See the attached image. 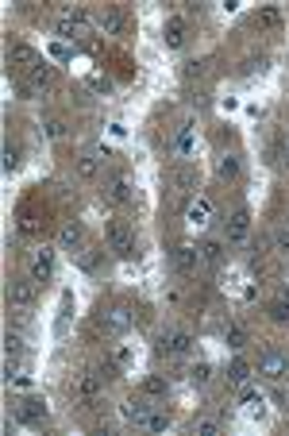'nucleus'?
Instances as JSON below:
<instances>
[{"mask_svg":"<svg viewBox=\"0 0 289 436\" xmlns=\"http://www.w3.org/2000/svg\"><path fill=\"white\" fill-rule=\"evenodd\" d=\"M54 270H58V248H46L43 243V248L27 259V278L46 286V282H54Z\"/></svg>","mask_w":289,"mask_h":436,"instance_id":"obj_1","label":"nucleus"},{"mask_svg":"<svg viewBox=\"0 0 289 436\" xmlns=\"http://www.w3.org/2000/svg\"><path fill=\"white\" fill-rule=\"evenodd\" d=\"M108 251L116 255V259H123V263L139 259V243H135V228H128V224H108Z\"/></svg>","mask_w":289,"mask_h":436,"instance_id":"obj_2","label":"nucleus"},{"mask_svg":"<svg viewBox=\"0 0 289 436\" xmlns=\"http://www.w3.org/2000/svg\"><path fill=\"white\" fill-rule=\"evenodd\" d=\"M255 375L266 378V382H282V378L289 375V355L282 352V348H266V352L258 355V363H255Z\"/></svg>","mask_w":289,"mask_h":436,"instance_id":"obj_3","label":"nucleus"},{"mask_svg":"<svg viewBox=\"0 0 289 436\" xmlns=\"http://www.w3.org/2000/svg\"><path fill=\"white\" fill-rule=\"evenodd\" d=\"M96 328L108 336H123L131 328V309L128 305H101L96 309Z\"/></svg>","mask_w":289,"mask_h":436,"instance_id":"obj_4","label":"nucleus"},{"mask_svg":"<svg viewBox=\"0 0 289 436\" xmlns=\"http://www.w3.org/2000/svg\"><path fill=\"white\" fill-rule=\"evenodd\" d=\"M154 352L158 355H189L193 333H186V328H162V333L154 336Z\"/></svg>","mask_w":289,"mask_h":436,"instance_id":"obj_5","label":"nucleus"},{"mask_svg":"<svg viewBox=\"0 0 289 436\" xmlns=\"http://www.w3.org/2000/svg\"><path fill=\"white\" fill-rule=\"evenodd\" d=\"M89 31V12L77 4H62L58 8V35L62 39H77V35Z\"/></svg>","mask_w":289,"mask_h":436,"instance_id":"obj_6","label":"nucleus"},{"mask_svg":"<svg viewBox=\"0 0 289 436\" xmlns=\"http://www.w3.org/2000/svg\"><path fill=\"white\" fill-rule=\"evenodd\" d=\"M70 394H73L81 405H96V402H101V394H104V378H101V371H81V375H73Z\"/></svg>","mask_w":289,"mask_h":436,"instance_id":"obj_7","label":"nucleus"},{"mask_svg":"<svg viewBox=\"0 0 289 436\" xmlns=\"http://www.w3.org/2000/svg\"><path fill=\"white\" fill-rule=\"evenodd\" d=\"M247 240H250V213L239 205V208H231L224 220V243L228 248H243Z\"/></svg>","mask_w":289,"mask_h":436,"instance_id":"obj_8","label":"nucleus"},{"mask_svg":"<svg viewBox=\"0 0 289 436\" xmlns=\"http://www.w3.org/2000/svg\"><path fill=\"white\" fill-rule=\"evenodd\" d=\"M170 263H173V270H178V274H197L201 248H197V243H189V240H178L170 248Z\"/></svg>","mask_w":289,"mask_h":436,"instance_id":"obj_9","label":"nucleus"},{"mask_svg":"<svg viewBox=\"0 0 289 436\" xmlns=\"http://www.w3.org/2000/svg\"><path fill=\"white\" fill-rule=\"evenodd\" d=\"M104 193H108L112 205H123V208H131L135 201H139V189H135V182L128 174H112L108 186H104Z\"/></svg>","mask_w":289,"mask_h":436,"instance_id":"obj_10","label":"nucleus"},{"mask_svg":"<svg viewBox=\"0 0 289 436\" xmlns=\"http://www.w3.org/2000/svg\"><path fill=\"white\" fill-rule=\"evenodd\" d=\"M239 410H243L247 421H266V413H270V402H266V394L258 390V386H243V394H239Z\"/></svg>","mask_w":289,"mask_h":436,"instance_id":"obj_11","label":"nucleus"},{"mask_svg":"<svg viewBox=\"0 0 289 436\" xmlns=\"http://www.w3.org/2000/svg\"><path fill=\"white\" fill-rule=\"evenodd\" d=\"M16 417L24 425H39V421L51 417V405H46L43 394H27V397H19V402H16Z\"/></svg>","mask_w":289,"mask_h":436,"instance_id":"obj_12","label":"nucleus"},{"mask_svg":"<svg viewBox=\"0 0 289 436\" xmlns=\"http://www.w3.org/2000/svg\"><path fill=\"white\" fill-rule=\"evenodd\" d=\"M151 410H154V397H147V394H135V397H123L120 402V417L128 425H135V429H143V421L151 417Z\"/></svg>","mask_w":289,"mask_h":436,"instance_id":"obj_13","label":"nucleus"},{"mask_svg":"<svg viewBox=\"0 0 289 436\" xmlns=\"http://www.w3.org/2000/svg\"><path fill=\"white\" fill-rule=\"evenodd\" d=\"M4 293H8V301H12L16 309H31L35 298H39V282H31V278H12L4 286Z\"/></svg>","mask_w":289,"mask_h":436,"instance_id":"obj_14","label":"nucleus"},{"mask_svg":"<svg viewBox=\"0 0 289 436\" xmlns=\"http://www.w3.org/2000/svg\"><path fill=\"white\" fill-rule=\"evenodd\" d=\"M186 224H189L193 232H205L208 224H212V201H208L205 193H197V197L186 205Z\"/></svg>","mask_w":289,"mask_h":436,"instance_id":"obj_15","label":"nucleus"},{"mask_svg":"<svg viewBox=\"0 0 289 436\" xmlns=\"http://www.w3.org/2000/svg\"><path fill=\"white\" fill-rule=\"evenodd\" d=\"M51 85H54V66L43 59V62H39L31 73H27V85H24V93H27V97H43V93L51 89Z\"/></svg>","mask_w":289,"mask_h":436,"instance_id":"obj_16","label":"nucleus"},{"mask_svg":"<svg viewBox=\"0 0 289 436\" xmlns=\"http://www.w3.org/2000/svg\"><path fill=\"white\" fill-rule=\"evenodd\" d=\"M162 43H166V51H181V46L189 43V24L181 20V16H170V20L162 24Z\"/></svg>","mask_w":289,"mask_h":436,"instance_id":"obj_17","label":"nucleus"},{"mask_svg":"<svg viewBox=\"0 0 289 436\" xmlns=\"http://www.w3.org/2000/svg\"><path fill=\"white\" fill-rule=\"evenodd\" d=\"M81 240H85L81 220H62V228H58V251H81Z\"/></svg>","mask_w":289,"mask_h":436,"instance_id":"obj_18","label":"nucleus"},{"mask_svg":"<svg viewBox=\"0 0 289 436\" xmlns=\"http://www.w3.org/2000/svg\"><path fill=\"white\" fill-rule=\"evenodd\" d=\"M93 27L101 35H120L123 31V16H120V8H101V12L93 16Z\"/></svg>","mask_w":289,"mask_h":436,"instance_id":"obj_19","label":"nucleus"},{"mask_svg":"<svg viewBox=\"0 0 289 436\" xmlns=\"http://www.w3.org/2000/svg\"><path fill=\"white\" fill-rule=\"evenodd\" d=\"M250 375H255V367H250L243 355H235V359H231V363H228V371H224L228 386H239V390H243V386L250 382Z\"/></svg>","mask_w":289,"mask_h":436,"instance_id":"obj_20","label":"nucleus"},{"mask_svg":"<svg viewBox=\"0 0 289 436\" xmlns=\"http://www.w3.org/2000/svg\"><path fill=\"white\" fill-rule=\"evenodd\" d=\"M197 248H201V267H224V255H228L224 240H205Z\"/></svg>","mask_w":289,"mask_h":436,"instance_id":"obj_21","label":"nucleus"},{"mask_svg":"<svg viewBox=\"0 0 289 436\" xmlns=\"http://www.w3.org/2000/svg\"><path fill=\"white\" fill-rule=\"evenodd\" d=\"M8 59H12V62L19 66V70H27V73H31L35 66L43 62V59H39V51H35L31 43H16V46H12V54H8Z\"/></svg>","mask_w":289,"mask_h":436,"instance_id":"obj_22","label":"nucleus"},{"mask_svg":"<svg viewBox=\"0 0 289 436\" xmlns=\"http://www.w3.org/2000/svg\"><path fill=\"white\" fill-rule=\"evenodd\" d=\"M173 186H178V189H186V193H197V189H201V170L197 166H178V170H173Z\"/></svg>","mask_w":289,"mask_h":436,"instance_id":"obj_23","label":"nucleus"},{"mask_svg":"<svg viewBox=\"0 0 289 436\" xmlns=\"http://www.w3.org/2000/svg\"><path fill=\"white\" fill-rule=\"evenodd\" d=\"M212 170H216V178L231 182V178H239V170H243V158H239V155H216Z\"/></svg>","mask_w":289,"mask_h":436,"instance_id":"obj_24","label":"nucleus"},{"mask_svg":"<svg viewBox=\"0 0 289 436\" xmlns=\"http://www.w3.org/2000/svg\"><path fill=\"white\" fill-rule=\"evenodd\" d=\"M112 359L120 363L123 375H131L135 371V359H139V348H135V344H112Z\"/></svg>","mask_w":289,"mask_h":436,"instance_id":"obj_25","label":"nucleus"},{"mask_svg":"<svg viewBox=\"0 0 289 436\" xmlns=\"http://www.w3.org/2000/svg\"><path fill=\"white\" fill-rule=\"evenodd\" d=\"M73 170H77V178H85V182H93V178L101 174V158H96L93 151H85V155H77Z\"/></svg>","mask_w":289,"mask_h":436,"instance_id":"obj_26","label":"nucleus"},{"mask_svg":"<svg viewBox=\"0 0 289 436\" xmlns=\"http://www.w3.org/2000/svg\"><path fill=\"white\" fill-rule=\"evenodd\" d=\"M224 344L231 348V352H243V348L250 344V333H247L243 325H235V320H231V325L224 328Z\"/></svg>","mask_w":289,"mask_h":436,"instance_id":"obj_27","label":"nucleus"},{"mask_svg":"<svg viewBox=\"0 0 289 436\" xmlns=\"http://www.w3.org/2000/svg\"><path fill=\"white\" fill-rule=\"evenodd\" d=\"M143 394L154 397V402H158V397H166L170 394V378L166 375H147V378H143Z\"/></svg>","mask_w":289,"mask_h":436,"instance_id":"obj_28","label":"nucleus"},{"mask_svg":"<svg viewBox=\"0 0 289 436\" xmlns=\"http://www.w3.org/2000/svg\"><path fill=\"white\" fill-rule=\"evenodd\" d=\"M270 320H278V325H289V286L278 293L274 301H270Z\"/></svg>","mask_w":289,"mask_h":436,"instance_id":"obj_29","label":"nucleus"},{"mask_svg":"<svg viewBox=\"0 0 289 436\" xmlns=\"http://www.w3.org/2000/svg\"><path fill=\"white\" fill-rule=\"evenodd\" d=\"M189 382L193 386H208L212 382V363L208 359H197V363L189 367Z\"/></svg>","mask_w":289,"mask_h":436,"instance_id":"obj_30","label":"nucleus"},{"mask_svg":"<svg viewBox=\"0 0 289 436\" xmlns=\"http://www.w3.org/2000/svg\"><path fill=\"white\" fill-rule=\"evenodd\" d=\"M173 151H178V155H193V120H186V124L178 128V139H173Z\"/></svg>","mask_w":289,"mask_h":436,"instance_id":"obj_31","label":"nucleus"},{"mask_svg":"<svg viewBox=\"0 0 289 436\" xmlns=\"http://www.w3.org/2000/svg\"><path fill=\"white\" fill-rule=\"evenodd\" d=\"M170 425H173V421H170L166 410H151V417L143 421V429H147V432H166Z\"/></svg>","mask_w":289,"mask_h":436,"instance_id":"obj_32","label":"nucleus"},{"mask_svg":"<svg viewBox=\"0 0 289 436\" xmlns=\"http://www.w3.org/2000/svg\"><path fill=\"white\" fill-rule=\"evenodd\" d=\"M220 417H193V436H216Z\"/></svg>","mask_w":289,"mask_h":436,"instance_id":"obj_33","label":"nucleus"},{"mask_svg":"<svg viewBox=\"0 0 289 436\" xmlns=\"http://www.w3.org/2000/svg\"><path fill=\"white\" fill-rule=\"evenodd\" d=\"M77 255V267H81L85 274H96V259H101L104 251H96V248H81V251H73Z\"/></svg>","mask_w":289,"mask_h":436,"instance_id":"obj_34","label":"nucleus"},{"mask_svg":"<svg viewBox=\"0 0 289 436\" xmlns=\"http://www.w3.org/2000/svg\"><path fill=\"white\" fill-rule=\"evenodd\" d=\"M266 66H270L266 54H250V59H243V66H239V73H243V78H255V73H263Z\"/></svg>","mask_w":289,"mask_h":436,"instance_id":"obj_35","label":"nucleus"},{"mask_svg":"<svg viewBox=\"0 0 289 436\" xmlns=\"http://www.w3.org/2000/svg\"><path fill=\"white\" fill-rule=\"evenodd\" d=\"M43 131H46V139H66V120H58V116H46L43 120Z\"/></svg>","mask_w":289,"mask_h":436,"instance_id":"obj_36","label":"nucleus"},{"mask_svg":"<svg viewBox=\"0 0 289 436\" xmlns=\"http://www.w3.org/2000/svg\"><path fill=\"white\" fill-rule=\"evenodd\" d=\"M70 309H73V293L66 290V293H62V313H58V336H62L66 325H70Z\"/></svg>","mask_w":289,"mask_h":436,"instance_id":"obj_37","label":"nucleus"},{"mask_svg":"<svg viewBox=\"0 0 289 436\" xmlns=\"http://www.w3.org/2000/svg\"><path fill=\"white\" fill-rule=\"evenodd\" d=\"M16 170H19V147L4 143V174H16Z\"/></svg>","mask_w":289,"mask_h":436,"instance_id":"obj_38","label":"nucleus"},{"mask_svg":"<svg viewBox=\"0 0 289 436\" xmlns=\"http://www.w3.org/2000/svg\"><path fill=\"white\" fill-rule=\"evenodd\" d=\"M19 352H24V336L8 328V333H4V355H19Z\"/></svg>","mask_w":289,"mask_h":436,"instance_id":"obj_39","label":"nucleus"},{"mask_svg":"<svg viewBox=\"0 0 289 436\" xmlns=\"http://www.w3.org/2000/svg\"><path fill=\"white\" fill-rule=\"evenodd\" d=\"M258 24H266V27H282V12H278L274 4H270V8H258Z\"/></svg>","mask_w":289,"mask_h":436,"instance_id":"obj_40","label":"nucleus"},{"mask_svg":"<svg viewBox=\"0 0 289 436\" xmlns=\"http://www.w3.org/2000/svg\"><path fill=\"white\" fill-rule=\"evenodd\" d=\"M19 232H39V220H35L31 208H24V213H19Z\"/></svg>","mask_w":289,"mask_h":436,"instance_id":"obj_41","label":"nucleus"},{"mask_svg":"<svg viewBox=\"0 0 289 436\" xmlns=\"http://www.w3.org/2000/svg\"><path fill=\"white\" fill-rule=\"evenodd\" d=\"M274 248L278 251H289V216L282 220V228H278V235H274Z\"/></svg>","mask_w":289,"mask_h":436,"instance_id":"obj_42","label":"nucleus"},{"mask_svg":"<svg viewBox=\"0 0 289 436\" xmlns=\"http://www.w3.org/2000/svg\"><path fill=\"white\" fill-rule=\"evenodd\" d=\"M89 89H93V93H108L112 81L104 78V73H89Z\"/></svg>","mask_w":289,"mask_h":436,"instance_id":"obj_43","label":"nucleus"},{"mask_svg":"<svg viewBox=\"0 0 289 436\" xmlns=\"http://www.w3.org/2000/svg\"><path fill=\"white\" fill-rule=\"evenodd\" d=\"M201 73H205V62H201V59H197V62H186V78H189V81L201 78Z\"/></svg>","mask_w":289,"mask_h":436,"instance_id":"obj_44","label":"nucleus"},{"mask_svg":"<svg viewBox=\"0 0 289 436\" xmlns=\"http://www.w3.org/2000/svg\"><path fill=\"white\" fill-rule=\"evenodd\" d=\"M51 54L58 62H70V46H62V43H51Z\"/></svg>","mask_w":289,"mask_h":436,"instance_id":"obj_45","label":"nucleus"},{"mask_svg":"<svg viewBox=\"0 0 289 436\" xmlns=\"http://www.w3.org/2000/svg\"><path fill=\"white\" fill-rule=\"evenodd\" d=\"M93 155H96V158H101V163H108V158L116 155V151H112L108 143H96V147H93Z\"/></svg>","mask_w":289,"mask_h":436,"instance_id":"obj_46","label":"nucleus"},{"mask_svg":"<svg viewBox=\"0 0 289 436\" xmlns=\"http://www.w3.org/2000/svg\"><path fill=\"white\" fill-rule=\"evenodd\" d=\"M220 112H239V97H220Z\"/></svg>","mask_w":289,"mask_h":436,"instance_id":"obj_47","label":"nucleus"},{"mask_svg":"<svg viewBox=\"0 0 289 436\" xmlns=\"http://www.w3.org/2000/svg\"><path fill=\"white\" fill-rule=\"evenodd\" d=\"M108 136L112 139H128V128H123V124H108Z\"/></svg>","mask_w":289,"mask_h":436,"instance_id":"obj_48","label":"nucleus"},{"mask_svg":"<svg viewBox=\"0 0 289 436\" xmlns=\"http://www.w3.org/2000/svg\"><path fill=\"white\" fill-rule=\"evenodd\" d=\"M282 155H285V163H289V131H285V139H282Z\"/></svg>","mask_w":289,"mask_h":436,"instance_id":"obj_49","label":"nucleus"},{"mask_svg":"<svg viewBox=\"0 0 289 436\" xmlns=\"http://www.w3.org/2000/svg\"><path fill=\"white\" fill-rule=\"evenodd\" d=\"M282 405H285V413H289V386L282 390Z\"/></svg>","mask_w":289,"mask_h":436,"instance_id":"obj_50","label":"nucleus"}]
</instances>
